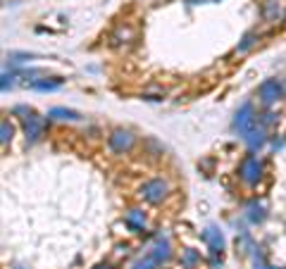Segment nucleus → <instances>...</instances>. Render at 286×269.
<instances>
[{"instance_id":"nucleus-17","label":"nucleus","mask_w":286,"mask_h":269,"mask_svg":"<svg viewBox=\"0 0 286 269\" xmlns=\"http://www.w3.org/2000/svg\"><path fill=\"white\" fill-rule=\"evenodd\" d=\"M98 269H110V267H108V265H105V267H98Z\"/></svg>"},{"instance_id":"nucleus-18","label":"nucleus","mask_w":286,"mask_h":269,"mask_svg":"<svg viewBox=\"0 0 286 269\" xmlns=\"http://www.w3.org/2000/svg\"><path fill=\"white\" fill-rule=\"evenodd\" d=\"M17 269H22V267H17Z\"/></svg>"},{"instance_id":"nucleus-5","label":"nucleus","mask_w":286,"mask_h":269,"mask_svg":"<svg viewBox=\"0 0 286 269\" xmlns=\"http://www.w3.org/2000/svg\"><path fill=\"white\" fill-rule=\"evenodd\" d=\"M134 134L131 131H124V129H117V131H112V136H110V148L115 150V153H126V150H131V146H134Z\"/></svg>"},{"instance_id":"nucleus-13","label":"nucleus","mask_w":286,"mask_h":269,"mask_svg":"<svg viewBox=\"0 0 286 269\" xmlns=\"http://www.w3.org/2000/svg\"><path fill=\"white\" fill-rule=\"evenodd\" d=\"M181 262H184V267H186V269H191L193 265H198V262H201V255H198L196 250H186V253H184V260H181Z\"/></svg>"},{"instance_id":"nucleus-12","label":"nucleus","mask_w":286,"mask_h":269,"mask_svg":"<svg viewBox=\"0 0 286 269\" xmlns=\"http://www.w3.org/2000/svg\"><path fill=\"white\" fill-rule=\"evenodd\" d=\"M31 86H34V88H39V91H55V88H60V86H62V79H55V81H34Z\"/></svg>"},{"instance_id":"nucleus-2","label":"nucleus","mask_w":286,"mask_h":269,"mask_svg":"<svg viewBox=\"0 0 286 269\" xmlns=\"http://www.w3.org/2000/svg\"><path fill=\"white\" fill-rule=\"evenodd\" d=\"M239 176L244 179L245 184H258L260 176H262V162L255 157V155H248L244 162H241V167H239Z\"/></svg>"},{"instance_id":"nucleus-16","label":"nucleus","mask_w":286,"mask_h":269,"mask_svg":"<svg viewBox=\"0 0 286 269\" xmlns=\"http://www.w3.org/2000/svg\"><path fill=\"white\" fill-rule=\"evenodd\" d=\"M155 267H158V265H155V262H153V260H150V257L146 255V260H141V262H136V265H134L131 269H155Z\"/></svg>"},{"instance_id":"nucleus-10","label":"nucleus","mask_w":286,"mask_h":269,"mask_svg":"<svg viewBox=\"0 0 286 269\" xmlns=\"http://www.w3.org/2000/svg\"><path fill=\"white\" fill-rule=\"evenodd\" d=\"M50 117H53V119H62V121H79V119H82V115H79V112H74V110H65V108L50 110Z\"/></svg>"},{"instance_id":"nucleus-15","label":"nucleus","mask_w":286,"mask_h":269,"mask_svg":"<svg viewBox=\"0 0 286 269\" xmlns=\"http://www.w3.org/2000/svg\"><path fill=\"white\" fill-rule=\"evenodd\" d=\"M253 43H255V34H248V36L244 38V43H241V45H239L236 50H239V53H245V50H248V48H250Z\"/></svg>"},{"instance_id":"nucleus-14","label":"nucleus","mask_w":286,"mask_h":269,"mask_svg":"<svg viewBox=\"0 0 286 269\" xmlns=\"http://www.w3.org/2000/svg\"><path fill=\"white\" fill-rule=\"evenodd\" d=\"M0 141H2V143H7V141H10V138H12V124H10V121L7 119H2V124H0Z\"/></svg>"},{"instance_id":"nucleus-7","label":"nucleus","mask_w":286,"mask_h":269,"mask_svg":"<svg viewBox=\"0 0 286 269\" xmlns=\"http://www.w3.org/2000/svg\"><path fill=\"white\" fill-rule=\"evenodd\" d=\"M124 222H126V227H129L131 231H143L146 229V215H143L141 210H129Z\"/></svg>"},{"instance_id":"nucleus-6","label":"nucleus","mask_w":286,"mask_h":269,"mask_svg":"<svg viewBox=\"0 0 286 269\" xmlns=\"http://www.w3.org/2000/svg\"><path fill=\"white\" fill-rule=\"evenodd\" d=\"M45 131V121L41 117H36V115H31L24 119V134H27V141H39Z\"/></svg>"},{"instance_id":"nucleus-3","label":"nucleus","mask_w":286,"mask_h":269,"mask_svg":"<svg viewBox=\"0 0 286 269\" xmlns=\"http://www.w3.org/2000/svg\"><path fill=\"white\" fill-rule=\"evenodd\" d=\"M282 93H284V88H282V83H279L277 79L262 81V83H260V88H258L260 100H262L265 105H272V103H277V100L282 98Z\"/></svg>"},{"instance_id":"nucleus-8","label":"nucleus","mask_w":286,"mask_h":269,"mask_svg":"<svg viewBox=\"0 0 286 269\" xmlns=\"http://www.w3.org/2000/svg\"><path fill=\"white\" fill-rule=\"evenodd\" d=\"M169 255H172V253H169V243H167V241H160L155 248H153V253H148V257L155 262V265L167 262V260H169Z\"/></svg>"},{"instance_id":"nucleus-4","label":"nucleus","mask_w":286,"mask_h":269,"mask_svg":"<svg viewBox=\"0 0 286 269\" xmlns=\"http://www.w3.org/2000/svg\"><path fill=\"white\" fill-rule=\"evenodd\" d=\"M167 191H169V186L164 184L163 179H153V181H148V184L141 189V195L148 202H160L164 195H167Z\"/></svg>"},{"instance_id":"nucleus-1","label":"nucleus","mask_w":286,"mask_h":269,"mask_svg":"<svg viewBox=\"0 0 286 269\" xmlns=\"http://www.w3.org/2000/svg\"><path fill=\"white\" fill-rule=\"evenodd\" d=\"M234 129L244 136V138L255 129V110H253L250 103H245L244 108L236 112V117H234Z\"/></svg>"},{"instance_id":"nucleus-9","label":"nucleus","mask_w":286,"mask_h":269,"mask_svg":"<svg viewBox=\"0 0 286 269\" xmlns=\"http://www.w3.org/2000/svg\"><path fill=\"white\" fill-rule=\"evenodd\" d=\"M203 238L210 243V248H212V250H222V248H224V236H222V233H219L215 227L205 229V231H203Z\"/></svg>"},{"instance_id":"nucleus-11","label":"nucleus","mask_w":286,"mask_h":269,"mask_svg":"<svg viewBox=\"0 0 286 269\" xmlns=\"http://www.w3.org/2000/svg\"><path fill=\"white\" fill-rule=\"evenodd\" d=\"M245 143H248V148L250 150L260 148V146L265 143V131H262V129H253L250 134L245 136Z\"/></svg>"}]
</instances>
